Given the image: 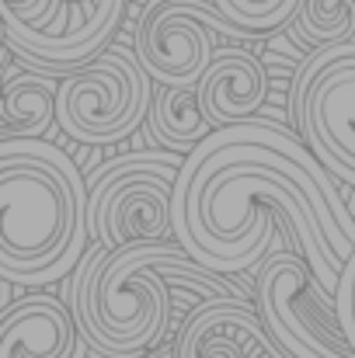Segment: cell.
Wrapping results in <instances>:
<instances>
[{
  "label": "cell",
  "mask_w": 355,
  "mask_h": 358,
  "mask_svg": "<svg viewBox=\"0 0 355 358\" xmlns=\"http://www.w3.org/2000/svg\"><path fill=\"white\" fill-rule=\"evenodd\" d=\"M296 31L307 42H317V49L355 42V0H303Z\"/></svg>",
  "instance_id": "4fadbf2b"
},
{
  "label": "cell",
  "mask_w": 355,
  "mask_h": 358,
  "mask_svg": "<svg viewBox=\"0 0 355 358\" xmlns=\"http://www.w3.org/2000/svg\"><path fill=\"white\" fill-rule=\"evenodd\" d=\"M265 94H268V73L261 59L240 45H220L213 66L199 84V105L213 132L258 119Z\"/></svg>",
  "instance_id": "30bf717a"
},
{
  "label": "cell",
  "mask_w": 355,
  "mask_h": 358,
  "mask_svg": "<svg viewBox=\"0 0 355 358\" xmlns=\"http://www.w3.org/2000/svg\"><path fill=\"white\" fill-rule=\"evenodd\" d=\"M150 129L164 146L185 150L188 157L206 136H213V125L199 105V87H160L150 108Z\"/></svg>",
  "instance_id": "7c38bea8"
},
{
  "label": "cell",
  "mask_w": 355,
  "mask_h": 358,
  "mask_svg": "<svg viewBox=\"0 0 355 358\" xmlns=\"http://www.w3.org/2000/svg\"><path fill=\"white\" fill-rule=\"evenodd\" d=\"M60 84L46 73H21L11 77L4 87V136L0 139H42L56 119Z\"/></svg>",
  "instance_id": "8fae6325"
},
{
  "label": "cell",
  "mask_w": 355,
  "mask_h": 358,
  "mask_svg": "<svg viewBox=\"0 0 355 358\" xmlns=\"http://www.w3.org/2000/svg\"><path fill=\"white\" fill-rule=\"evenodd\" d=\"M296 129L314 157L355 188V45L352 56H342L317 77Z\"/></svg>",
  "instance_id": "52a82bcc"
},
{
  "label": "cell",
  "mask_w": 355,
  "mask_h": 358,
  "mask_svg": "<svg viewBox=\"0 0 355 358\" xmlns=\"http://www.w3.org/2000/svg\"><path fill=\"white\" fill-rule=\"evenodd\" d=\"M84 171L46 139H0V278L49 285L84 261Z\"/></svg>",
  "instance_id": "6da1fadb"
},
{
  "label": "cell",
  "mask_w": 355,
  "mask_h": 358,
  "mask_svg": "<svg viewBox=\"0 0 355 358\" xmlns=\"http://www.w3.org/2000/svg\"><path fill=\"white\" fill-rule=\"evenodd\" d=\"M251 352L286 358L251 299H206L185 320L174 358H251Z\"/></svg>",
  "instance_id": "ba28073f"
},
{
  "label": "cell",
  "mask_w": 355,
  "mask_h": 358,
  "mask_svg": "<svg viewBox=\"0 0 355 358\" xmlns=\"http://www.w3.org/2000/svg\"><path fill=\"white\" fill-rule=\"evenodd\" d=\"M265 358H268V355H265Z\"/></svg>",
  "instance_id": "9a60e30c"
},
{
  "label": "cell",
  "mask_w": 355,
  "mask_h": 358,
  "mask_svg": "<svg viewBox=\"0 0 355 358\" xmlns=\"http://www.w3.org/2000/svg\"><path fill=\"white\" fill-rule=\"evenodd\" d=\"M153 108V77L125 45H109L95 63L60 80L56 122L77 143L109 146L139 129Z\"/></svg>",
  "instance_id": "5b68a950"
},
{
  "label": "cell",
  "mask_w": 355,
  "mask_h": 358,
  "mask_svg": "<svg viewBox=\"0 0 355 358\" xmlns=\"http://www.w3.org/2000/svg\"><path fill=\"white\" fill-rule=\"evenodd\" d=\"M188 254L181 243H91L74 271L70 310L95 358H143L171 327L174 296L157 268Z\"/></svg>",
  "instance_id": "7a4b0ae2"
},
{
  "label": "cell",
  "mask_w": 355,
  "mask_h": 358,
  "mask_svg": "<svg viewBox=\"0 0 355 358\" xmlns=\"http://www.w3.org/2000/svg\"><path fill=\"white\" fill-rule=\"evenodd\" d=\"M282 234L254 278V306L268 338L286 358H355L338 324L335 296L317 282L310 264L282 250Z\"/></svg>",
  "instance_id": "277c9868"
},
{
  "label": "cell",
  "mask_w": 355,
  "mask_h": 358,
  "mask_svg": "<svg viewBox=\"0 0 355 358\" xmlns=\"http://www.w3.org/2000/svg\"><path fill=\"white\" fill-rule=\"evenodd\" d=\"M227 38H244L251 31L230 24L216 0H150L136 24V56L160 87H199L213 56Z\"/></svg>",
  "instance_id": "8992f818"
},
{
  "label": "cell",
  "mask_w": 355,
  "mask_h": 358,
  "mask_svg": "<svg viewBox=\"0 0 355 358\" xmlns=\"http://www.w3.org/2000/svg\"><path fill=\"white\" fill-rule=\"evenodd\" d=\"M88 352L74 310L56 296L35 292L0 320V358H88Z\"/></svg>",
  "instance_id": "9c48e42d"
},
{
  "label": "cell",
  "mask_w": 355,
  "mask_h": 358,
  "mask_svg": "<svg viewBox=\"0 0 355 358\" xmlns=\"http://www.w3.org/2000/svg\"><path fill=\"white\" fill-rule=\"evenodd\" d=\"M185 160L171 153H125L91 178L88 230L95 243L129 247V243H171L174 220L171 199Z\"/></svg>",
  "instance_id": "3957f363"
},
{
  "label": "cell",
  "mask_w": 355,
  "mask_h": 358,
  "mask_svg": "<svg viewBox=\"0 0 355 358\" xmlns=\"http://www.w3.org/2000/svg\"><path fill=\"white\" fill-rule=\"evenodd\" d=\"M303 0H216V10L251 35L261 31H275L282 28L289 17H296Z\"/></svg>",
  "instance_id": "5bb4252c"
}]
</instances>
